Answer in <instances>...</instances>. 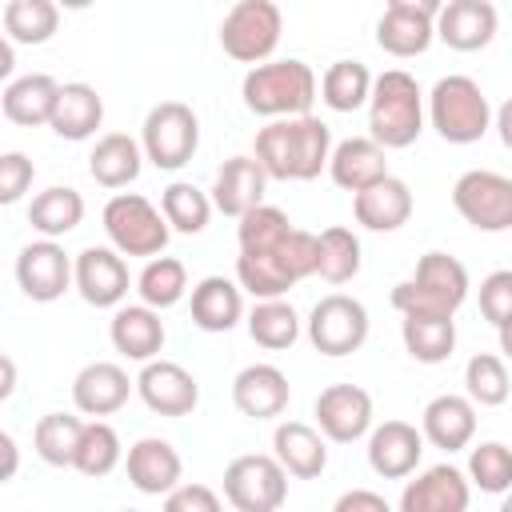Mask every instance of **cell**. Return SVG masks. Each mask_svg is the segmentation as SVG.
Returning a JSON list of instances; mask_svg holds the SVG:
<instances>
[{"instance_id": "obj_23", "label": "cell", "mask_w": 512, "mask_h": 512, "mask_svg": "<svg viewBox=\"0 0 512 512\" xmlns=\"http://www.w3.org/2000/svg\"><path fill=\"white\" fill-rule=\"evenodd\" d=\"M496 28H500V16H496V4L488 0H448L440 4V16H436V40L448 44L452 52H480L496 40Z\"/></svg>"}, {"instance_id": "obj_53", "label": "cell", "mask_w": 512, "mask_h": 512, "mask_svg": "<svg viewBox=\"0 0 512 512\" xmlns=\"http://www.w3.org/2000/svg\"><path fill=\"white\" fill-rule=\"evenodd\" d=\"M496 336H500V356H504V360H512V320H508V324H500V328H496Z\"/></svg>"}, {"instance_id": "obj_33", "label": "cell", "mask_w": 512, "mask_h": 512, "mask_svg": "<svg viewBox=\"0 0 512 512\" xmlns=\"http://www.w3.org/2000/svg\"><path fill=\"white\" fill-rule=\"evenodd\" d=\"M144 168V148L128 132H104L88 152V176L100 188H128Z\"/></svg>"}, {"instance_id": "obj_45", "label": "cell", "mask_w": 512, "mask_h": 512, "mask_svg": "<svg viewBox=\"0 0 512 512\" xmlns=\"http://www.w3.org/2000/svg\"><path fill=\"white\" fill-rule=\"evenodd\" d=\"M468 484L488 492V496H504L512 492V448L504 440H480L468 448V468H464Z\"/></svg>"}, {"instance_id": "obj_39", "label": "cell", "mask_w": 512, "mask_h": 512, "mask_svg": "<svg viewBox=\"0 0 512 512\" xmlns=\"http://www.w3.org/2000/svg\"><path fill=\"white\" fill-rule=\"evenodd\" d=\"M188 292H192V288H188V268H184V260H176V256H152V260H144V268H140V276H136V296H140V304L164 312V308H176Z\"/></svg>"}, {"instance_id": "obj_43", "label": "cell", "mask_w": 512, "mask_h": 512, "mask_svg": "<svg viewBox=\"0 0 512 512\" xmlns=\"http://www.w3.org/2000/svg\"><path fill=\"white\" fill-rule=\"evenodd\" d=\"M464 396L476 408H500L512 396V376H508V360L496 352H476L464 364Z\"/></svg>"}, {"instance_id": "obj_37", "label": "cell", "mask_w": 512, "mask_h": 512, "mask_svg": "<svg viewBox=\"0 0 512 512\" xmlns=\"http://www.w3.org/2000/svg\"><path fill=\"white\" fill-rule=\"evenodd\" d=\"M244 324H248L252 344L264 348V352H284V348H292V344L300 340V328H304L300 312H296L288 300H256L252 312L244 316Z\"/></svg>"}, {"instance_id": "obj_34", "label": "cell", "mask_w": 512, "mask_h": 512, "mask_svg": "<svg viewBox=\"0 0 512 512\" xmlns=\"http://www.w3.org/2000/svg\"><path fill=\"white\" fill-rule=\"evenodd\" d=\"M84 220V196L72 184H52L32 196L28 204V224L40 232V240H60L76 232Z\"/></svg>"}, {"instance_id": "obj_6", "label": "cell", "mask_w": 512, "mask_h": 512, "mask_svg": "<svg viewBox=\"0 0 512 512\" xmlns=\"http://www.w3.org/2000/svg\"><path fill=\"white\" fill-rule=\"evenodd\" d=\"M496 112L488 104V92L480 88V80L452 72L440 76L428 92V124L436 128V136L444 144H476L484 140V132L492 128Z\"/></svg>"}, {"instance_id": "obj_46", "label": "cell", "mask_w": 512, "mask_h": 512, "mask_svg": "<svg viewBox=\"0 0 512 512\" xmlns=\"http://www.w3.org/2000/svg\"><path fill=\"white\" fill-rule=\"evenodd\" d=\"M476 304H480V316H484L492 328L508 324V320H512V268L488 272V276L480 280V288H476Z\"/></svg>"}, {"instance_id": "obj_26", "label": "cell", "mask_w": 512, "mask_h": 512, "mask_svg": "<svg viewBox=\"0 0 512 512\" xmlns=\"http://www.w3.org/2000/svg\"><path fill=\"white\" fill-rule=\"evenodd\" d=\"M288 400H292V388H288V376L276 364H248L232 380V404L248 420L284 416Z\"/></svg>"}, {"instance_id": "obj_25", "label": "cell", "mask_w": 512, "mask_h": 512, "mask_svg": "<svg viewBox=\"0 0 512 512\" xmlns=\"http://www.w3.org/2000/svg\"><path fill=\"white\" fill-rule=\"evenodd\" d=\"M108 340H112V348L124 360L152 364V360H160L168 332H164V320H160L156 308H148V304H120L112 312V320H108Z\"/></svg>"}, {"instance_id": "obj_24", "label": "cell", "mask_w": 512, "mask_h": 512, "mask_svg": "<svg viewBox=\"0 0 512 512\" xmlns=\"http://www.w3.org/2000/svg\"><path fill=\"white\" fill-rule=\"evenodd\" d=\"M420 432H424V444H432L448 456L464 452V448H472V436H476V404L460 392H440L424 404Z\"/></svg>"}, {"instance_id": "obj_35", "label": "cell", "mask_w": 512, "mask_h": 512, "mask_svg": "<svg viewBox=\"0 0 512 512\" xmlns=\"http://www.w3.org/2000/svg\"><path fill=\"white\" fill-rule=\"evenodd\" d=\"M400 340L416 364H444L456 352V316H400Z\"/></svg>"}, {"instance_id": "obj_55", "label": "cell", "mask_w": 512, "mask_h": 512, "mask_svg": "<svg viewBox=\"0 0 512 512\" xmlns=\"http://www.w3.org/2000/svg\"><path fill=\"white\" fill-rule=\"evenodd\" d=\"M496 512H512V492H504V500H500V508Z\"/></svg>"}, {"instance_id": "obj_12", "label": "cell", "mask_w": 512, "mask_h": 512, "mask_svg": "<svg viewBox=\"0 0 512 512\" xmlns=\"http://www.w3.org/2000/svg\"><path fill=\"white\" fill-rule=\"evenodd\" d=\"M452 208L476 232H508L512 228V176L492 168H468L452 184Z\"/></svg>"}, {"instance_id": "obj_38", "label": "cell", "mask_w": 512, "mask_h": 512, "mask_svg": "<svg viewBox=\"0 0 512 512\" xmlns=\"http://www.w3.org/2000/svg\"><path fill=\"white\" fill-rule=\"evenodd\" d=\"M372 84L376 76L368 72L364 60H332L320 76V100L332 112H356L372 100Z\"/></svg>"}, {"instance_id": "obj_3", "label": "cell", "mask_w": 512, "mask_h": 512, "mask_svg": "<svg viewBox=\"0 0 512 512\" xmlns=\"http://www.w3.org/2000/svg\"><path fill=\"white\" fill-rule=\"evenodd\" d=\"M316 92H320L316 72H312L304 60H296V56L256 64V68H248L244 80H240L244 108L256 112V116H264V120L312 116Z\"/></svg>"}, {"instance_id": "obj_4", "label": "cell", "mask_w": 512, "mask_h": 512, "mask_svg": "<svg viewBox=\"0 0 512 512\" xmlns=\"http://www.w3.org/2000/svg\"><path fill=\"white\" fill-rule=\"evenodd\" d=\"M424 124H428V96L416 84V76L404 68L380 72L368 100V136L384 152H392V148L416 144Z\"/></svg>"}, {"instance_id": "obj_31", "label": "cell", "mask_w": 512, "mask_h": 512, "mask_svg": "<svg viewBox=\"0 0 512 512\" xmlns=\"http://www.w3.org/2000/svg\"><path fill=\"white\" fill-rule=\"evenodd\" d=\"M352 216L368 232H396L412 220V188L400 176H384L380 184L352 196Z\"/></svg>"}, {"instance_id": "obj_7", "label": "cell", "mask_w": 512, "mask_h": 512, "mask_svg": "<svg viewBox=\"0 0 512 512\" xmlns=\"http://www.w3.org/2000/svg\"><path fill=\"white\" fill-rule=\"evenodd\" d=\"M100 224H104L108 244L120 256H148V260L152 256H164L168 236H172L164 212L148 196H140V192H116L104 204Z\"/></svg>"}, {"instance_id": "obj_51", "label": "cell", "mask_w": 512, "mask_h": 512, "mask_svg": "<svg viewBox=\"0 0 512 512\" xmlns=\"http://www.w3.org/2000/svg\"><path fill=\"white\" fill-rule=\"evenodd\" d=\"M0 444H4V480H12L16 476V436L0 432Z\"/></svg>"}, {"instance_id": "obj_29", "label": "cell", "mask_w": 512, "mask_h": 512, "mask_svg": "<svg viewBox=\"0 0 512 512\" xmlns=\"http://www.w3.org/2000/svg\"><path fill=\"white\" fill-rule=\"evenodd\" d=\"M56 100H60V80H52L48 72H24L4 84L0 112L20 128H40V124H52Z\"/></svg>"}, {"instance_id": "obj_49", "label": "cell", "mask_w": 512, "mask_h": 512, "mask_svg": "<svg viewBox=\"0 0 512 512\" xmlns=\"http://www.w3.org/2000/svg\"><path fill=\"white\" fill-rule=\"evenodd\" d=\"M332 512H396V508L380 492H372V488H348V492L336 496Z\"/></svg>"}, {"instance_id": "obj_22", "label": "cell", "mask_w": 512, "mask_h": 512, "mask_svg": "<svg viewBox=\"0 0 512 512\" xmlns=\"http://www.w3.org/2000/svg\"><path fill=\"white\" fill-rule=\"evenodd\" d=\"M124 472H128V484L144 496H168L172 488H180V476H184V460L176 452L172 440L164 436H140L128 456H124Z\"/></svg>"}, {"instance_id": "obj_8", "label": "cell", "mask_w": 512, "mask_h": 512, "mask_svg": "<svg viewBox=\"0 0 512 512\" xmlns=\"http://www.w3.org/2000/svg\"><path fill=\"white\" fill-rule=\"evenodd\" d=\"M140 148H144V160L160 172L184 168L200 148V120H196L192 104L160 100L156 108H148V116L140 124Z\"/></svg>"}, {"instance_id": "obj_41", "label": "cell", "mask_w": 512, "mask_h": 512, "mask_svg": "<svg viewBox=\"0 0 512 512\" xmlns=\"http://www.w3.org/2000/svg\"><path fill=\"white\" fill-rule=\"evenodd\" d=\"M0 24L12 44H48L60 28V8L52 0H8L0 8Z\"/></svg>"}, {"instance_id": "obj_50", "label": "cell", "mask_w": 512, "mask_h": 512, "mask_svg": "<svg viewBox=\"0 0 512 512\" xmlns=\"http://www.w3.org/2000/svg\"><path fill=\"white\" fill-rule=\"evenodd\" d=\"M492 128L500 132V144L512 152V96H508V100L496 108V120H492Z\"/></svg>"}, {"instance_id": "obj_28", "label": "cell", "mask_w": 512, "mask_h": 512, "mask_svg": "<svg viewBox=\"0 0 512 512\" xmlns=\"http://www.w3.org/2000/svg\"><path fill=\"white\" fill-rule=\"evenodd\" d=\"M328 176L336 188L344 192H364L372 184H380L388 172V152L372 140V136H348V140H336L332 148V160H328Z\"/></svg>"}, {"instance_id": "obj_16", "label": "cell", "mask_w": 512, "mask_h": 512, "mask_svg": "<svg viewBox=\"0 0 512 512\" xmlns=\"http://www.w3.org/2000/svg\"><path fill=\"white\" fill-rule=\"evenodd\" d=\"M132 284L136 280L128 276V264L112 244H88L76 252V292L84 304L116 312Z\"/></svg>"}, {"instance_id": "obj_2", "label": "cell", "mask_w": 512, "mask_h": 512, "mask_svg": "<svg viewBox=\"0 0 512 512\" xmlns=\"http://www.w3.org/2000/svg\"><path fill=\"white\" fill-rule=\"evenodd\" d=\"M332 148H336L332 128L320 116L268 120L252 140V156L260 160L268 180H296V184L328 172Z\"/></svg>"}, {"instance_id": "obj_36", "label": "cell", "mask_w": 512, "mask_h": 512, "mask_svg": "<svg viewBox=\"0 0 512 512\" xmlns=\"http://www.w3.org/2000/svg\"><path fill=\"white\" fill-rule=\"evenodd\" d=\"M364 264V248L360 236L344 224H332L324 232H316V276L324 284H348L360 276Z\"/></svg>"}, {"instance_id": "obj_17", "label": "cell", "mask_w": 512, "mask_h": 512, "mask_svg": "<svg viewBox=\"0 0 512 512\" xmlns=\"http://www.w3.org/2000/svg\"><path fill=\"white\" fill-rule=\"evenodd\" d=\"M136 396L144 400L148 412L156 416H192L196 404H200V384L196 376L176 364V360H152V364H140L136 372Z\"/></svg>"}, {"instance_id": "obj_15", "label": "cell", "mask_w": 512, "mask_h": 512, "mask_svg": "<svg viewBox=\"0 0 512 512\" xmlns=\"http://www.w3.org/2000/svg\"><path fill=\"white\" fill-rule=\"evenodd\" d=\"M312 416H316V428L324 432V440H332V444H356L376 428L372 396L360 384L320 388V396L312 400Z\"/></svg>"}, {"instance_id": "obj_5", "label": "cell", "mask_w": 512, "mask_h": 512, "mask_svg": "<svg viewBox=\"0 0 512 512\" xmlns=\"http://www.w3.org/2000/svg\"><path fill=\"white\" fill-rule=\"evenodd\" d=\"M468 292V268L456 256L432 248L416 260V272L392 288V308L400 316H456Z\"/></svg>"}, {"instance_id": "obj_19", "label": "cell", "mask_w": 512, "mask_h": 512, "mask_svg": "<svg viewBox=\"0 0 512 512\" xmlns=\"http://www.w3.org/2000/svg\"><path fill=\"white\" fill-rule=\"evenodd\" d=\"M264 192H268V172L260 168L256 156H228L216 176H212V208L232 216V220H244L248 212H256L264 204Z\"/></svg>"}, {"instance_id": "obj_48", "label": "cell", "mask_w": 512, "mask_h": 512, "mask_svg": "<svg viewBox=\"0 0 512 512\" xmlns=\"http://www.w3.org/2000/svg\"><path fill=\"white\" fill-rule=\"evenodd\" d=\"M160 512H224V504H220V492L208 484H180L164 496Z\"/></svg>"}, {"instance_id": "obj_52", "label": "cell", "mask_w": 512, "mask_h": 512, "mask_svg": "<svg viewBox=\"0 0 512 512\" xmlns=\"http://www.w3.org/2000/svg\"><path fill=\"white\" fill-rule=\"evenodd\" d=\"M0 364H4V384H0V396L8 400V396H12V388H16V364H12V356H4Z\"/></svg>"}, {"instance_id": "obj_47", "label": "cell", "mask_w": 512, "mask_h": 512, "mask_svg": "<svg viewBox=\"0 0 512 512\" xmlns=\"http://www.w3.org/2000/svg\"><path fill=\"white\" fill-rule=\"evenodd\" d=\"M36 180V164L24 152H4L0 156V204H16L24 200V192Z\"/></svg>"}, {"instance_id": "obj_18", "label": "cell", "mask_w": 512, "mask_h": 512, "mask_svg": "<svg viewBox=\"0 0 512 512\" xmlns=\"http://www.w3.org/2000/svg\"><path fill=\"white\" fill-rule=\"evenodd\" d=\"M468 500H472V484H468L464 468L444 460V464L416 472L404 484L396 512H468Z\"/></svg>"}, {"instance_id": "obj_10", "label": "cell", "mask_w": 512, "mask_h": 512, "mask_svg": "<svg viewBox=\"0 0 512 512\" xmlns=\"http://www.w3.org/2000/svg\"><path fill=\"white\" fill-rule=\"evenodd\" d=\"M224 500L232 512H280L288 500V472L272 452H244L224 468Z\"/></svg>"}, {"instance_id": "obj_14", "label": "cell", "mask_w": 512, "mask_h": 512, "mask_svg": "<svg viewBox=\"0 0 512 512\" xmlns=\"http://www.w3.org/2000/svg\"><path fill=\"white\" fill-rule=\"evenodd\" d=\"M436 16H440L436 0H388L376 20V44L396 60L424 56L428 44L436 40Z\"/></svg>"}, {"instance_id": "obj_42", "label": "cell", "mask_w": 512, "mask_h": 512, "mask_svg": "<svg viewBox=\"0 0 512 512\" xmlns=\"http://www.w3.org/2000/svg\"><path fill=\"white\" fill-rule=\"evenodd\" d=\"M160 212L168 220L172 232L180 236H200L212 220V196L204 188H196L192 180H172L164 192H160Z\"/></svg>"}, {"instance_id": "obj_44", "label": "cell", "mask_w": 512, "mask_h": 512, "mask_svg": "<svg viewBox=\"0 0 512 512\" xmlns=\"http://www.w3.org/2000/svg\"><path fill=\"white\" fill-rule=\"evenodd\" d=\"M124 460V444H120V432L108 424V420H88L84 424V436H80V448H76V472L88 476V480H104L108 472H116V464Z\"/></svg>"}, {"instance_id": "obj_32", "label": "cell", "mask_w": 512, "mask_h": 512, "mask_svg": "<svg viewBox=\"0 0 512 512\" xmlns=\"http://www.w3.org/2000/svg\"><path fill=\"white\" fill-rule=\"evenodd\" d=\"M104 124V96L84 84V80H72V84H60V100H56V112H52V132L60 140H92L96 128Z\"/></svg>"}, {"instance_id": "obj_21", "label": "cell", "mask_w": 512, "mask_h": 512, "mask_svg": "<svg viewBox=\"0 0 512 512\" xmlns=\"http://www.w3.org/2000/svg\"><path fill=\"white\" fill-rule=\"evenodd\" d=\"M368 468L380 480H408L424 456V432L408 420H384L368 432Z\"/></svg>"}, {"instance_id": "obj_1", "label": "cell", "mask_w": 512, "mask_h": 512, "mask_svg": "<svg viewBox=\"0 0 512 512\" xmlns=\"http://www.w3.org/2000/svg\"><path fill=\"white\" fill-rule=\"evenodd\" d=\"M236 244V284L256 300H284L288 288L316 276V232L296 228L276 204L236 220Z\"/></svg>"}, {"instance_id": "obj_9", "label": "cell", "mask_w": 512, "mask_h": 512, "mask_svg": "<svg viewBox=\"0 0 512 512\" xmlns=\"http://www.w3.org/2000/svg\"><path fill=\"white\" fill-rule=\"evenodd\" d=\"M284 32V12L272 0H240L220 20V48L236 64H268Z\"/></svg>"}, {"instance_id": "obj_20", "label": "cell", "mask_w": 512, "mask_h": 512, "mask_svg": "<svg viewBox=\"0 0 512 512\" xmlns=\"http://www.w3.org/2000/svg\"><path fill=\"white\" fill-rule=\"evenodd\" d=\"M132 392H136V380L116 360H92L72 376V404L80 416H92V420L120 412Z\"/></svg>"}, {"instance_id": "obj_13", "label": "cell", "mask_w": 512, "mask_h": 512, "mask_svg": "<svg viewBox=\"0 0 512 512\" xmlns=\"http://www.w3.org/2000/svg\"><path fill=\"white\" fill-rule=\"evenodd\" d=\"M16 284L32 304H52L68 288H76V256L60 248V240H28L16 252Z\"/></svg>"}, {"instance_id": "obj_11", "label": "cell", "mask_w": 512, "mask_h": 512, "mask_svg": "<svg viewBox=\"0 0 512 512\" xmlns=\"http://www.w3.org/2000/svg\"><path fill=\"white\" fill-rule=\"evenodd\" d=\"M368 308L348 292H328L312 304L304 320V336L320 356H352L368 340Z\"/></svg>"}, {"instance_id": "obj_54", "label": "cell", "mask_w": 512, "mask_h": 512, "mask_svg": "<svg viewBox=\"0 0 512 512\" xmlns=\"http://www.w3.org/2000/svg\"><path fill=\"white\" fill-rule=\"evenodd\" d=\"M8 72H12V40L0 44V76H8Z\"/></svg>"}, {"instance_id": "obj_56", "label": "cell", "mask_w": 512, "mask_h": 512, "mask_svg": "<svg viewBox=\"0 0 512 512\" xmlns=\"http://www.w3.org/2000/svg\"><path fill=\"white\" fill-rule=\"evenodd\" d=\"M120 512H140V508H120Z\"/></svg>"}, {"instance_id": "obj_40", "label": "cell", "mask_w": 512, "mask_h": 512, "mask_svg": "<svg viewBox=\"0 0 512 512\" xmlns=\"http://www.w3.org/2000/svg\"><path fill=\"white\" fill-rule=\"evenodd\" d=\"M84 424L80 416L72 412H44L32 428V448L44 464L52 468H72L76 464V448H80V436H84Z\"/></svg>"}, {"instance_id": "obj_27", "label": "cell", "mask_w": 512, "mask_h": 512, "mask_svg": "<svg viewBox=\"0 0 512 512\" xmlns=\"http://www.w3.org/2000/svg\"><path fill=\"white\" fill-rule=\"evenodd\" d=\"M272 456L292 480H316L328 468V440L308 420H280L272 432Z\"/></svg>"}, {"instance_id": "obj_30", "label": "cell", "mask_w": 512, "mask_h": 512, "mask_svg": "<svg viewBox=\"0 0 512 512\" xmlns=\"http://www.w3.org/2000/svg\"><path fill=\"white\" fill-rule=\"evenodd\" d=\"M192 324L200 332H232L248 312H244V288L228 276H204L192 284L188 296Z\"/></svg>"}]
</instances>
